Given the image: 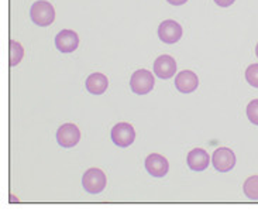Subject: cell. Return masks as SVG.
<instances>
[{
    "instance_id": "6da1fadb",
    "label": "cell",
    "mask_w": 258,
    "mask_h": 212,
    "mask_svg": "<svg viewBox=\"0 0 258 212\" xmlns=\"http://www.w3.org/2000/svg\"><path fill=\"white\" fill-rule=\"evenodd\" d=\"M30 19L40 27H48L55 20V9L47 0H38L30 9Z\"/></svg>"
},
{
    "instance_id": "7a4b0ae2",
    "label": "cell",
    "mask_w": 258,
    "mask_h": 212,
    "mask_svg": "<svg viewBox=\"0 0 258 212\" xmlns=\"http://www.w3.org/2000/svg\"><path fill=\"white\" fill-rule=\"evenodd\" d=\"M107 178L100 169L86 170L82 177V185L89 194H100L106 188Z\"/></svg>"
},
{
    "instance_id": "3957f363",
    "label": "cell",
    "mask_w": 258,
    "mask_h": 212,
    "mask_svg": "<svg viewBox=\"0 0 258 212\" xmlns=\"http://www.w3.org/2000/svg\"><path fill=\"white\" fill-rule=\"evenodd\" d=\"M155 79L151 71L139 70L136 71L130 78V88L137 95H147L154 89Z\"/></svg>"
},
{
    "instance_id": "277c9868",
    "label": "cell",
    "mask_w": 258,
    "mask_h": 212,
    "mask_svg": "<svg viewBox=\"0 0 258 212\" xmlns=\"http://www.w3.org/2000/svg\"><path fill=\"white\" fill-rule=\"evenodd\" d=\"M212 164L219 173H229L236 166V154L229 147H219L212 155Z\"/></svg>"
},
{
    "instance_id": "5b68a950",
    "label": "cell",
    "mask_w": 258,
    "mask_h": 212,
    "mask_svg": "<svg viewBox=\"0 0 258 212\" xmlns=\"http://www.w3.org/2000/svg\"><path fill=\"white\" fill-rule=\"evenodd\" d=\"M81 140V130L74 123H63L56 130V141L61 147H75Z\"/></svg>"
},
{
    "instance_id": "8992f818",
    "label": "cell",
    "mask_w": 258,
    "mask_h": 212,
    "mask_svg": "<svg viewBox=\"0 0 258 212\" xmlns=\"http://www.w3.org/2000/svg\"><path fill=\"white\" fill-rule=\"evenodd\" d=\"M136 130L130 123L121 122L114 125L112 129V141L119 147H128L134 143Z\"/></svg>"
},
{
    "instance_id": "52a82bcc",
    "label": "cell",
    "mask_w": 258,
    "mask_h": 212,
    "mask_svg": "<svg viewBox=\"0 0 258 212\" xmlns=\"http://www.w3.org/2000/svg\"><path fill=\"white\" fill-rule=\"evenodd\" d=\"M182 26L175 20H164L158 26V37L165 44H175L181 40Z\"/></svg>"
},
{
    "instance_id": "ba28073f",
    "label": "cell",
    "mask_w": 258,
    "mask_h": 212,
    "mask_svg": "<svg viewBox=\"0 0 258 212\" xmlns=\"http://www.w3.org/2000/svg\"><path fill=\"white\" fill-rule=\"evenodd\" d=\"M79 45V35L74 30H61L55 37V47L63 54L74 52Z\"/></svg>"
},
{
    "instance_id": "9c48e42d",
    "label": "cell",
    "mask_w": 258,
    "mask_h": 212,
    "mask_svg": "<svg viewBox=\"0 0 258 212\" xmlns=\"http://www.w3.org/2000/svg\"><path fill=\"white\" fill-rule=\"evenodd\" d=\"M154 74L161 79H169L176 74V61L174 60V57L167 56H160L153 65Z\"/></svg>"
},
{
    "instance_id": "30bf717a",
    "label": "cell",
    "mask_w": 258,
    "mask_h": 212,
    "mask_svg": "<svg viewBox=\"0 0 258 212\" xmlns=\"http://www.w3.org/2000/svg\"><path fill=\"white\" fill-rule=\"evenodd\" d=\"M146 170L151 177L161 178V177L167 176L168 170H169V163L164 155L153 153L146 158Z\"/></svg>"
},
{
    "instance_id": "8fae6325",
    "label": "cell",
    "mask_w": 258,
    "mask_h": 212,
    "mask_svg": "<svg viewBox=\"0 0 258 212\" xmlns=\"http://www.w3.org/2000/svg\"><path fill=\"white\" fill-rule=\"evenodd\" d=\"M175 86L182 93H192L199 86V78L194 71H181L178 75H175Z\"/></svg>"
},
{
    "instance_id": "7c38bea8",
    "label": "cell",
    "mask_w": 258,
    "mask_h": 212,
    "mask_svg": "<svg viewBox=\"0 0 258 212\" xmlns=\"http://www.w3.org/2000/svg\"><path fill=\"white\" fill-rule=\"evenodd\" d=\"M186 164L189 169L194 171H203L209 167L210 155L203 148H194L192 151H189L188 157H186Z\"/></svg>"
},
{
    "instance_id": "4fadbf2b",
    "label": "cell",
    "mask_w": 258,
    "mask_h": 212,
    "mask_svg": "<svg viewBox=\"0 0 258 212\" xmlns=\"http://www.w3.org/2000/svg\"><path fill=\"white\" fill-rule=\"evenodd\" d=\"M85 86L88 92H91L92 95H102L107 91L109 88V79L106 75L100 72H93L89 77L86 78Z\"/></svg>"
},
{
    "instance_id": "5bb4252c",
    "label": "cell",
    "mask_w": 258,
    "mask_h": 212,
    "mask_svg": "<svg viewBox=\"0 0 258 212\" xmlns=\"http://www.w3.org/2000/svg\"><path fill=\"white\" fill-rule=\"evenodd\" d=\"M23 57H24V47L19 41L10 40L9 41V65L10 67L19 65Z\"/></svg>"
},
{
    "instance_id": "9a60e30c",
    "label": "cell",
    "mask_w": 258,
    "mask_h": 212,
    "mask_svg": "<svg viewBox=\"0 0 258 212\" xmlns=\"http://www.w3.org/2000/svg\"><path fill=\"white\" fill-rule=\"evenodd\" d=\"M245 197L252 201H258V176L248 177L243 184Z\"/></svg>"
},
{
    "instance_id": "2e32d148",
    "label": "cell",
    "mask_w": 258,
    "mask_h": 212,
    "mask_svg": "<svg viewBox=\"0 0 258 212\" xmlns=\"http://www.w3.org/2000/svg\"><path fill=\"white\" fill-rule=\"evenodd\" d=\"M245 79L251 86L258 88V64H251L245 70Z\"/></svg>"
},
{
    "instance_id": "e0dca14e",
    "label": "cell",
    "mask_w": 258,
    "mask_h": 212,
    "mask_svg": "<svg viewBox=\"0 0 258 212\" xmlns=\"http://www.w3.org/2000/svg\"><path fill=\"white\" fill-rule=\"evenodd\" d=\"M247 118L252 125L258 126V99H252L247 105Z\"/></svg>"
},
{
    "instance_id": "ac0fdd59",
    "label": "cell",
    "mask_w": 258,
    "mask_h": 212,
    "mask_svg": "<svg viewBox=\"0 0 258 212\" xmlns=\"http://www.w3.org/2000/svg\"><path fill=\"white\" fill-rule=\"evenodd\" d=\"M234 2H236V0H215V3H216L219 7H230Z\"/></svg>"
},
{
    "instance_id": "d6986e66",
    "label": "cell",
    "mask_w": 258,
    "mask_h": 212,
    "mask_svg": "<svg viewBox=\"0 0 258 212\" xmlns=\"http://www.w3.org/2000/svg\"><path fill=\"white\" fill-rule=\"evenodd\" d=\"M169 5H172V6H182V5H185L188 0H167Z\"/></svg>"
},
{
    "instance_id": "ffe728a7",
    "label": "cell",
    "mask_w": 258,
    "mask_h": 212,
    "mask_svg": "<svg viewBox=\"0 0 258 212\" xmlns=\"http://www.w3.org/2000/svg\"><path fill=\"white\" fill-rule=\"evenodd\" d=\"M255 56L258 57V44H257V45H255Z\"/></svg>"
}]
</instances>
